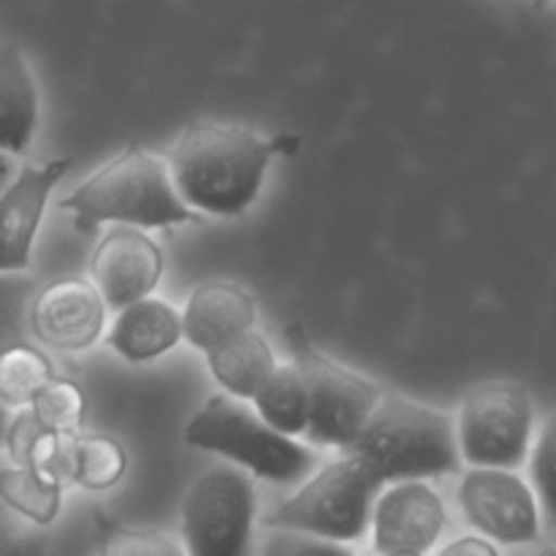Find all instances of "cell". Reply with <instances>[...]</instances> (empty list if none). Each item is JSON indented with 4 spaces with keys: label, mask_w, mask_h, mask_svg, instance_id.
Returning <instances> with one entry per match:
<instances>
[{
    "label": "cell",
    "mask_w": 556,
    "mask_h": 556,
    "mask_svg": "<svg viewBox=\"0 0 556 556\" xmlns=\"http://www.w3.org/2000/svg\"><path fill=\"white\" fill-rule=\"evenodd\" d=\"M182 337L199 351L220 345L242 331L253 329L255 296L231 280H206L193 288L182 313Z\"/></svg>",
    "instance_id": "5bb4252c"
},
{
    "label": "cell",
    "mask_w": 556,
    "mask_h": 556,
    "mask_svg": "<svg viewBox=\"0 0 556 556\" xmlns=\"http://www.w3.org/2000/svg\"><path fill=\"white\" fill-rule=\"evenodd\" d=\"M445 556H497V546L486 535H465L443 548Z\"/></svg>",
    "instance_id": "4316f807"
},
{
    "label": "cell",
    "mask_w": 556,
    "mask_h": 556,
    "mask_svg": "<svg viewBox=\"0 0 556 556\" xmlns=\"http://www.w3.org/2000/svg\"><path fill=\"white\" fill-rule=\"evenodd\" d=\"M253 407L269 427L277 432L307 434L309 427V389L304 380L302 369L296 364H277L275 372L261 383V389L253 394Z\"/></svg>",
    "instance_id": "ac0fdd59"
},
{
    "label": "cell",
    "mask_w": 556,
    "mask_h": 556,
    "mask_svg": "<svg viewBox=\"0 0 556 556\" xmlns=\"http://www.w3.org/2000/svg\"><path fill=\"white\" fill-rule=\"evenodd\" d=\"M445 527V505L427 481H396L378 494L369 519L372 548L386 556L432 552Z\"/></svg>",
    "instance_id": "8fae6325"
},
{
    "label": "cell",
    "mask_w": 556,
    "mask_h": 556,
    "mask_svg": "<svg viewBox=\"0 0 556 556\" xmlns=\"http://www.w3.org/2000/svg\"><path fill=\"white\" fill-rule=\"evenodd\" d=\"M5 434H9V405L0 400V443L5 440Z\"/></svg>",
    "instance_id": "f1b7e54d"
},
{
    "label": "cell",
    "mask_w": 556,
    "mask_h": 556,
    "mask_svg": "<svg viewBox=\"0 0 556 556\" xmlns=\"http://www.w3.org/2000/svg\"><path fill=\"white\" fill-rule=\"evenodd\" d=\"M0 500L33 525H52L63 505V483L27 465L0 470Z\"/></svg>",
    "instance_id": "d6986e66"
},
{
    "label": "cell",
    "mask_w": 556,
    "mask_h": 556,
    "mask_svg": "<svg viewBox=\"0 0 556 556\" xmlns=\"http://www.w3.org/2000/svg\"><path fill=\"white\" fill-rule=\"evenodd\" d=\"M299 144V136H261L233 123H193L174 139L166 166L190 210L239 217L258 199L271 157Z\"/></svg>",
    "instance_id": "6da1fadb"
},
{
    "label": "cell",
    "mask_w": 556,
    "mask_h": 556,
    "mask_svg": "<svg viewBox=\"0 0 556 556\" xmlns=\"http://www.w3.org/2000/svg\"><path fill=\"white\" fill-rule=\"evenodd\" d=\"M459 508L467 525L505 546L530 543L541 532L535 492L505 467H472L459 483Z\"/></svg>",
    "instance_id": "9c48e42d"
},
{
    "label": "cell",
    "mask_w": 556,
    "mask_h": 556,
    "mask_svg": "<svg viewBox=\"0 0 556 556\" xmlns=\"http://www.w3.org/2000/svg\"><path fill=\"white\" fill-rule=\"evenodd\" d=\"M383 486L362 456L345 451L342 459L315 470L296 494L271 508L264 527L309 532L334 543L358 541L369 530L375 500Z\"/></svg>",
    "instance_id": "5b68a950"
},
{
    "label": "cell",
    "mask_w": 556,
    "mask_h": 556,
    "mask_svg": "<svg viewBox=\"0 0 556 556\" xmlns=\"http://www.w3.org/2000/svg\"><path fill=\"white\" fill-rule=\"evenodd\" d=\"M30 407L38 427L49 432L74 434L85 421V394L74 380L58 378V375L33 396Z\"/></svg>",
    "instance_id": "603a6c76"
},
{
    "label": "cell",
    "mask_w": 556,
    "mask_h": 556,
    "mask_svg": "<svg viewBox=\"0 0 556 556\" xmlns=\"http://www.w3.org/2000/svg\"><path fill=\"white\" fill-rule=\"evenodd\" d=\"M33 337L52 351H85L96 345L106 326V302L96 282L63 277L36 291L30 307Z\"/></svg>",
    "instance_id": "7c38bea8"
},
{
    "label": "cell",
    "mask_w": 556,
    "mask_h": 556,
    "mask_svg": "<svg viewBox=\"0 0 556 556\" xmlns=\"http://www.w3.org/2000/svg\"><path fill=\"white\" fill-rule=\"evenodd\" d=\"M206 367L223 391L239 400H253L266 378L275 372L277 362L269 342L255 329L242 331L231 340L206 351Z\"/></svg>",
    "instance_id": "e0dca14e"
},
{
    "label": "cell",
    "mask_w": 556,
    "mask_h": 556,
    "mask_svg": "<svg viewBox=\"0 0 556 556\" xmlns=\"http://www.w3.org/2000/svg\"><path fill=\"white\" fill-rule=\"evenodd\" d=\"M532 400L519 383H483L465 396L456 416V443L470 467L519 470L532 445Z\"/></svg>",
    "instance_id": "52a82bcc"
},
{
    "label": "cell",
    "mask_w": 556,
    "mask_h": 556,
    "mask_svg": "<svg viewBox=\"0 0 556 556\" xmlns=\"http://www.w3.org/2000/svg\"><path fill=\"white\" fill-rule=\"evenodd\" d=\"M286 340L293 364L302 369L309 389V443L348 451L378 405L383 389L320 351L302 324L288 326Z\"/></svg>",
    "instance_id": "8992f818"
},
{
    "label": "cell",
    "mask_w": 556,
    "mask_h": 556,
    "mask_svg": "<svg viewBox=\"0 0 556 556\" xmlns=\"http://www.w3.org/2000/svg\"><path fill=\"white\" fill-rule=\"evenodd\" d=\"M71 212L74 228L96 233L101 226L172 228L193 223L195 210L179 199L166 161L130 141L119 155L103 163L74 193L60 201Z\"/></svg>",
    "instance_id": "7a4b0ae2"
},
{
    "label": "cell",
    "mask_w": 556,
    "mask_h": 556,
    "mask_svg": "<svg viewBox=\"0 0 556 556\" xmlns=\"http://www.w3.org/2000/svg\"><path fill=\"white\" fill-rule=\"evenodd\" d=\"M36 282L22 271H0V356L16 345L33 342L30 307Z\"/></svg>",
    "instance_id": "7402d4cb"
},
{
    "label": "cell",
    "mask_w": 556,
    "mask_h": 556,
    "mask_svg": "<svg viewBox=\"0 0 556 556\" xmlns=\"http://www.w3.org/2000/svg\"><path fill=\"white\" fill-rule=\"evenodd\" d=\"M185 440L193 448L217 454L244 467L255 478L293 483L307 478L318 465V456L299 445L291 434L277 432L258 416L248 400L212 394L199 413L185 424Z\"/></svg>",
    "instance_id": "277c9868"
},
{
    "label": "cell",
    "mask_w": 556,
    "mask_h": 556,
    "mask_svg": "<svg viewBox=\"0 0 556 556\" xmlns=\"http://www.w3.org/2000/svg\"><path fill=\"white\" fill-rule=\"evenodd\" d=\"M54 378V364L38 342H25L0 356V400L5 405H30L33 396Z\"/></svg>",
    "instance_id": "44dd1931"
},
{
    "label": "cell",
    "mask_w": 556,
    "mask_h": 556,
    "mask_svg": "<svg viewBox=\"0 0 556 556\" xmlns=\"http://www.w3.org/2000/svg\"><path fill=\"white\" fill-rule=\"evenodd\" d=\"M74 166L71 157L25 163L0 190V271H25L38 228L60 179Z\"/></svg>",
    "instance_id": "30bf717a"
},
{
    "label": "cell",
    "mask_w": 556,
    "mask_h": 556,
    "mask_svg": "<svg viewBox=\"0 0 556 556\" xmlns=\"http://www.w3.org/2000/svg\"><path fill=\"white\" fill-rule=\"evenodd\" d=\"M530 478L538 508L556 527V416L543 424L538 443L530 445Z\"/></svg>",
    "instance_id": "cb8c5ba5"
},
{
    "label": "cell",
    "mask_w": 556,
    "mask_h": 556,
    "mask_svg": "<svg viewBox=\"0 0 556 556\" xmlns=\"http://www.w3.org/2000/svg\"><path fill=\"white\" fill-rule=\"evenodd\" d=\"M38 128V87L25 52L0 41V152L22 155Z\"/></svg>",
    "instance_id": "2e32d148"
},
{
    "label": "cell",
    "mask_w": 556,
    "mask_h": 556,
    "mask_svg": "<svg viewBox=\"0 0 556 556\" xmlns=\"http://www.w3.org/2000/svg\"><path fill=\"white\" fill-rule=\"evenodd\" d=\"M348 451L362 456L386 486L454 476L462 467L456 418L396 391L380 394Z\"/></svg>",
    "instance_id": "3957f363"
},
{
    "label": "cell",
    "mask_w": 556,
    "mask_h": 556,
    "mask_svg": "<svg viewBox=\"0 0 556 556\" xmlns=\"http://www.w3.org/2000/svg\"><path fill=\"white\" fill-rule=\"evenodd\" d=\"M128 470L123 443L109 434H76L71 448V478L87 492H106Z\"/></svg>",
    "instance_id": "ffe728a7"
},
{
    "label": "cell",
    "mask_w": 556,
    "mask_h": 556,
    "mask_svg": "<svg viewBox=\"0 0 556 556\" xmlns=\"http://www.w3.org/2000/svg\"><path fill=\"white\" fill-rule=\"evenodd\" d=\"M266 556H315V554H348L342 543L326 541V538L309 535L299 530H271L266 543L261 546Z\"/></svg>",
    "instance_id": "d4e9b609"
},
{
    "label": "cell",
    "mask_w": 556,
    "mask_h": 556,
    "mask_svg": "<svg viewBox=\"0 0 556 556\" xmlns=\"http://www.w3.org/2000/svg\"><path fill=\"white\" fill-rule=\"evenodd\" d=\"M109 554H139V556H163L179 554V548L161 532H117L106 543Z\"/></svg>",
    "instance_id": "484cf974"
},
{
    "label": "cell",
    "mask_w": 556,
    "mask_h": 556,
    "mask_svg": "<svg viewBox=\"0 0 556 556\" xmlns=\"http://www.w3.org/2000/svg\"><path fill=\"white\" fill-rule=\"evenodd\" d=\"M182 340V315L161 299L144 296L117 309L106 342L125 362H152Z\"/></svg>",
    "instance_id": "9a60e30c"
},
{
    "label": "cell",
    "mask_w": 556,
    "mask_h": 556,
    "mask_svg": "<svg viewBox=\"0 0 556 556\" xmlns=\"http://www.w3.org/2000/svg\"><path fill=\"white\" fill-rule=\"evenodd\" d=\"M14 172H16L14 155H9V152H0V190H3V185L14 177Z\"/></svg>",
    "instance_id": "83f0119b"
},
{
    "label": "cell",
    "mask_w": 556,
    "mask_h": 556,
    "mask_svg": "<svg viewBox=\"0 0 556 556\" xmlns=\"http://www.w3.org/2000/svg\"><path fill=\"white\" fill-rule=\"evenodd\" d=\"M538 3H556V0H538Z\"/></svg>",
    "instance_id": "f546056e"
},
{
    "label": "cell",
    "mask_w": 556,
    "mask_h": 556,
    "mask_svg": "<svg viewBox=\"0 0 556 556\" xmlns=\"http://www.w3.org/2000/svg\"><path fill=\"white\" fill-rule=\"evenodd\" d=\"M253 481L237 467H210L182 503V541L190 554L239 556L248 552L255 525Z\"/></svg>",
    "instance_id": "ba28073f"
},
{
    "label": "cell",
    "mask_w": 556,
    "mask_h": 556,
    "mask_svg": "<svg viewBox=\"0 0 556 556\" xmlns=\"http://www.w3.org/2000/svg\"><path fill=\"white\" fill-rule=\"evenodd\" d=\"M90 277L112 309L152 296L163 277V250L139 226H112L90 258Z\"/></svg>",
    "instance_id": "4fadbf2b"
}]
</instances>
